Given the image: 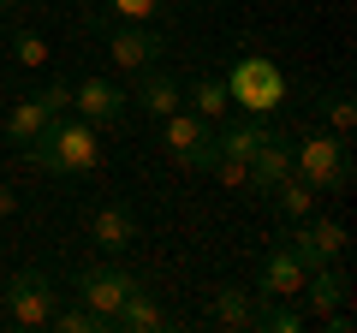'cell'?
<instances>
[{
	"instance_id": "24",
	"label": "cell",
	"mask_w": 357,
	"mask_h": 333,
	"mask_svg": "<svg viewBox=\"0 0 357 333\" xmlns=\"http://www.w3.org/2000/svg\"><path fill=\"white\" fill-rule=\"evenodd\" d=\"M107 6H114L126 24H149V18H161V13H167V0H107Z\"/></svg>"
},
{
	"instance_id": "12",
	"label": "cell",
	"mask_w": 357,
	"mask_h": 333,
	"mask_svg": "<svg viewBox=\"0 0 357 333\" xmlns=\"http://www.w3.org/2000/svg\"><path fill=\"white\" fill-rule=\"evenodd\" d=\"M137 208L131 203H102L96 208V220H89V238H96V250H107V256H126L131 244H137Z\"/></svg>"
},
{
	"instance_id": "28",
	"label": "cell",
	"mask_w": 357,
	"mask_h": 333,
	"mask_svg": "<svg viewBox=\"0 0 357 333\" xmlns=\"http://www.w3.org/2000/svg\"><path fill=\"white\" fill-rule=\"evenodd\" d=\"M6 6H13V0H0V13H6Z\"/></svg>"
},
{
	"instance_id": "23",
	"label": "cell",
	"mask_w": 357,
	"mask_h": 333,
	"mask_svg": "<svg viewBox=\"0 0 357 333\" xmlns=\"http://www.w3.org/2000/svg\"><path fill=\"white\" fill-rule=\"evenodd\" d=\"M13 60L18 65H48V42L36 30H13Z\"/></svg>"
},
{
	"instance_id": "10",
	"label": "cell",
	"mask_w": 357,
	"mask_h": 333,
	"mask_svg": "<svg viewBox=\"0 0 357 333\" xmlns=\"http://www.w3.org/2000/svg\"><path fill=\"white\" fill-rule=\"evenodd\" d=\"M244 166H250V179H244V185H250L256 196H268V191H274V185L286 179V173H292V137H286L280 125H268L262 149H256V155H250V161H244Z\"/></svg>"
},
{
	"instance_id": "27",
	"label": "cell",
	"mask_w": 357,
	"mask_h": 333,
	"mask_svg": "<svg viewBox=\"0 0 357 333\" xmlns=\"http://www.w3.org/2000/svg\"><path fill=\"white\" fill-rule=\"evenodd\" d=\"M6 215H18V196L6 191V185H0V220H6Z\"/></svg>"
},
{
	"instance_id": "14",
	"label": "cell",
	"mask_w": 357,
	"mask_h": 333,
	"mask_svg": "<svg viewBox=\"0 0 357 333\" xmlns=\"http://www.w3.org/2000/svg\"><path fill=\"white\" fill-rule=\"evenodd\" d=\"M107 60L119 72H143V65L161 60V36L149 24H119V30H107Z\"/></svg>"
},
{
	"instance_id": "13",
	"label": "cell",
	"mask_w": 357,
	"mask_h": 333,
	"mask_svg": "<svg viewBox=\"0 0 357 333\" xmlns=\"http://www.w3.org/2000/svg\"><path fill=\"white\" fill-rule=\"evenodd\" d=\"M131 107H143L149 119H167L173 107H185V90H178V77L167 72L161 60H155V65H143V72H137V90H131Z\"/></svg>"
},
{
	"instance_id": "17",
	"label": "cell",
	"mask_w": 357,
	"mask_h": 333,
	"mask_svg": "<svg viewBox=\"0 0 357 333\" xmlns=\"http://www.w3.org/2000/svg\"><path fill=\"white\" fill-rule=\"evenodd\" d=\"M262 137H268V119H227V125L215 131V149L220 155H232V161H250L256 149H262Z\"/></svg>"
},
{
	"instance_id": "21",
	"label": "cell",
	"mask_w": 357,
	"mask_h": 333,
	"mask_svg": "<svg viewBox=\"0 0 357 333\" xmlns=\"http://www.w3.org/2000/svg\"><path fill=\"white\" fill-rule=\"evenodd\" d=\"M48 327H60V333H107V321H102V316H89L84 304H72V309H54Z\"/></svg>"
},
{
	"instance_id": "6",
	"label": "cell",
	"mask_w": 357,
	"mask_h": 333,
	"mask_svg": "<svg viewBox=\"0 0 357 333\" xmlns=\"http://www.w3.org/2000/svg\"><path fill=\"white\" fill-rule=\"evenodd\" d=\"M66 107H72V90H66V84H48V90L24 95V102H18L13 114H6V143H13V149H24V143H36L42 131H48L54 119L66 114Z\"/></svg>"
},
{
	"instance_id": "2",
	"label": "cell",
	"mask_w": 357,
	"mask_h": 333,
	"mask_svg": "<svg viewBox=\"0 0 357 333\" xmlns=\"http://www.w3.org/2000/svg\"><path fill=\"white\" fill-rule=\"evenodd\" d=\"M220 84H227V102L244 107L250 119H274V114H280V102H286V72L268 60V54H256V48L238 54V60L227 65Z\"/></svg>"
},
{
	"instance_id": "22",
	"label": "cell",
	"mask_w": 357,
	"mask_h": 333,
	"mask_svg": "<svg viewBox=\"0 0 357 333\" xmlns=\"http://www.w3.org/2000/svg\"><path fill=\"white\" fill-rule=\"evenodd\" d=\"M321 114H328V131L333 137H351V125H357V107H351V95H328V102H321Z\"/></svg>"
},
{
	"instance_id": "25",
	"label": "cell",
	"mask_w": 357,
	"mask_h": 333,
	"mask_svg": "<svg viewBox=\"0 0 357 333\" xmlns=\"http://www.w3.org/2000/svg\"><path fill=\"white\" fill-rule=\"evenodd\" d=\"M208 173H215L220 185H244V179H250V166L232 161V155H220V149H215V161H208Z\"/></svg>"
},
{
	"instance_id": "5",
	"label": "cell",
	"mask_w": 357,
	"mask_h": 333,
	"mask_svg": "<svg viewBox=\"0 0 357 333\" xmlns=\"http://www.w3.org/2000/svg\"><path fill=\"white\" fill-rule=\"evenodd\" d=\"M161 143H167V155H173L178 166H191V173H208V161H215V125L197 119L191 107H173V114L161 119Z\"/></svg>"
},
{
	"instance_id": "15",
	"label": "cell",
	"mask_w": 357,
	"mask_h": 333,
	"mask_svg": "<svg viewBox=\"0 0 357 333\" xmlns=\"http://www.w3.org/2000/svg\"><path fill=\"white\" fill-rule=\"evenodd\" d=\"M304 274H310L304 262H298L286 244H274L262 256V274H256V297H298L304 292Z\"/></svg>"
},
{
	"instance_id": "7",
	"label": "cell",
	"mask_w": 357,
	"mask_h": 333,
	"mask_svg": "<svg viewBox=\"0 0 357 333\" xmlns=\"http://www.w3.org/2000/svg\"><path fill=\"white\" fill-rule=\"evenodd\" d=\"M286 250H292L304 268L340 262L345 256V226L340 220H321V215H304V220H292V232H286Z\"/></svg>"
},
{
	"instance_id": "1",
	"label": "cell",
	"mask_w": 357,
	"mask_h": 333,
	"mask_svg": "<svg viewBox=\"0 0 357 333\" xmlns=\"http://www.w3.org/2000/svg\"><path fill=\"white\" fill-rule=\"evenodd\" d=\"M24 166H42V173H60V179H77V173H96L102 166V143H96V125L77 114H60L36 143L18 149Z\"/></svg>"
},
{
	"instance_id": "19",
	"label": "cell",
	"mask_w": 357,
	"mask_h": 333,
	"mask_svg": "<svg viewBox=\"0 0 357 333\" xmlns=\"http://www.w3.org/2000/svg\"><path fill=\"white\" fill-rule=\"evenodd\" d=\"M268 203L280 208L286 220H304V215H316V191H310V185L298 179V173H286V179L274 185V191H268Z\"/></svg>"
},
{
	"instance_id": "8",
	"label": "cell",
	"mask_w": 357,
	"mask_h": 333,
	"mask_svg": "<svg viewBox=\"0 0 357 333\" xmlns=\"http://www.w3.org/2000/svg\"><path fill=\"white\" fill-rule=\"evenodd\" d=\"M131 286H137V280H131L126 268L102 262V268H84V274H77V304H84L89 316H102V321H107V333H114V309L131 297Z\"/></svg>"
},
{
	"instance_id": "11",
	"label": "cell",
	"mask_w": 357,
	"mask_h": 333,
	"mask_svg": "<svg viewBox=\"0 0 357 333\" xmlns=\"http://www.w3.org/2000/svg\"><path fill=\"white\" fill-rule=\"evenodd\" d=\"M298 304H304L310 321L328 316V309H340V304H351V280H345V268H340V262L310 268V274H304V292H298Z\"/></svg>"
},
{
	"instance_id": "9",
	"label": "cell",
	"mask_w": 357,
	"mask_h": 333,
	"mask_svg": "<svg viewBox=\"0 0 357 333\" xmlns=\"http://www.w3.org/2000/svg\"><path fill=\"white\" fill-rule=\"evenodd\" d=\"M72 107H77V119H89L96 131H107V125H119V119L131 114V90L107 84V77H84V84H72Z\"/></svg>"
},
{
	"instance_id": "4",
	"label": "cell",
	"mask_w": 357,
	"mask_h": 333,
	"mask_svg": "<svg viewBox=\"0 0 357 333\" xmlns=\"http://www.w3.org/2000/svg\"><path fill=\"white\" fill-rule=\"evenodd\" d=\"M0 309H6L13 327H48V316L60 309V292H54V280L42 268H18L6 280V292H0Z\"/></svg>"
},
{
	"instance_id": "3",
	"label": "cell",
	"mask_w": 357,
	"mask_h": 333,
	"mask_svg": "<svg viewBox=\"0 0 357 333\" xmlns=\"http://www.w3.org/2000/svg\"><path fill=\"white\" fill-rule=\"evenodd\" d=\"M292 173H298L316 196L345 191V185H351V143L333 137V131H316V137L292 143Z\"/></svg>"
},
{
	"instance_id": "26",
	"label": "cell",
	"mask_w": 357,
	"mask_h": 333,
	"mask_svg": "<svg viewBox=\"0 0 357 333\" xmlns=\"http://www.w3.org/2000/svg\"><path fill=\"white\" fill-rule=\"evenodd\" d=\"M316 321H321L328 333H351V309H345V304H340V309H328V316H316Z\"/></svg>"
},
{
	"instance_id": "18",
	"label": "cell",
	"mask_w": 357,
	"mask_h": 333,
	"mask_svg": "<svg viewBox=\"0 0 357 333\" xmlns=\"http://www.w3.org/2000/svg\"><path fill=\"white\" fill-rule=\"evenodd\" d=\"M185 107H191L197 119H208V125H215V119H227V84H220V77H197L191 90H185Z\"/></svg>"
},
{
	"instance_id": "16",
	"label": "cell",
	"mask_w": 357,
	"mask_h": 333,
	"mask_svg": "<svg viewBox=\"0 0 357 333\" xmlns=\"http://www.w3.org/2000/svg\"><path fill=\"white\" fill-rule=\"evenodd\" d=\"M167 327V309L155 304L149 286H131V297L114 309V333H161Z\"/></svg>"
},
{
	"instance_id": "20",
	"label": "cell",
	"mask_w": 357,
	"mask_h": 333,
	"mask_svg": "<svg viewBox=\"0 0 357 333\" xmlns=\"http://www.w3.org/2000/svg\"><path fill=\"white\" fill-rule=\"evenodd\" d=\"M208 321L215 327H250V292L244 286H220L215 304H208Z\"/></svg>"
}]
</instances>
